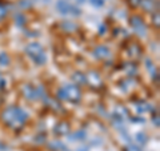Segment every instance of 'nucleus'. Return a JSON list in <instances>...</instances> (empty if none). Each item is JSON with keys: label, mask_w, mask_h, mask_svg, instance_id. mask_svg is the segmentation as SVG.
Returning a JSON list of instances; mask_svg holds the SVG:
<instances>
[{"label": "nucleus", "mask_w": 160, "mask_h": 151, "mask_svg": "<svg viewBox=\"0 0 160 151\" xmlns=\"http://www.w3.org/2000/svg\"><path fill=\"white\" fill-rule=\"evenodd\" d=\"M20 4H22L23 7H31V3H29V2H24V0H22Z\"/></svg>", "instance_id": "412c9836"}, {"label": "nucleus", "mask_w": 160, "mask_h": 151, "mask_svg": "<svg viewBox=\"0 0 160 151\" xmlns=\"http://www.w3.org/2000/svg\"><path fill=\"white\" fill-rule=\"evenodd\" d=\"M131 26L138 35H140V36H146V32H147L146 24H144L143 19L140 18L139 15H135V16L131 18Z\"/></svg>", "instance_id": "423d86ee"}, {"label": "nucleus", "mask_w": 160, "mask_h": 151, "mask_svg": "<svg viewBox=\"0 0 160 151\" xmlns=\"http://www.w3.org/2000/svg\"><path fill=\"white\" fill-rule=\"evenodd\" d=\"M9 63H11V59H9L8 55H7L6 52H2V54H0V66L6 67V66H8Z\"/></svg>", "instance_id": "ddd939ff"}, {"label": "nucleus", "mask_w": 160, "mask_h": 151, "mask_svg": "<svg viewBox=\"0 0 160 151\" xmlns=\"http://www.w3.org/2000/svg\"><path fill=\"white\" fill-rule=\"evenodd\" d=\"M68 131H69V126L64 122L59 123L56 127H55V134H58V135H66V134H68Z\"/></svg>", "instance_id": "9d476101"}, {"label": "nucleus", "mask_w": 160, "mask_h": 151, "mask_svg": "<svg viewBox=\"0 0 160 151\" xmlns=\"http://www.w3.org/2000/svg\"><path fill=\"white\" fill-rule=\"evenodd\" d=\"M86 78H87V82L91 83V86H93V87L102 86V78H100V75L98 72H89L88 75H86Z\"/></svg>", "instance_id": "6e6552de"}, {"label": "nucleus", "mask_w": 160, "mask_h": 151, "mask_svg": "<svg viewBox=\"0 0 160 151\" xmlns=\"http://www.w3.org/2000/svg\"><path fill=\"white\" fill-rule=\"evenodd\" d=\"M15 20H16V23L19 24V26H23V24H24V20H26V18H24L23 15L18 13L16 16H15Z\"/></svg>", "instance_id": "dca6fc26"}, {"label": "nucleus", "mask_w": 160, "mask_h": 151, "mask_svg": "<svg viewBox=\"0 0 160 151\" xmlns=\"http://www.w3.org/2000/svg\"><path fill=\"white\" fill-rule=\"evenodd\" d=\"M6 13H7V8L4 7V6H2V4H0V19H2Z\"/></svg>", "instance_id": "a211bd4d"}, {"label": "nucleus", "mask_w": 160, "mask_h": 151, "mask_svg": "<svg viewBox=\"0 0 160 151\" xmlns=\"http://www.w3.org/2000/svg\"><path fill=\"white\" fill-rule=\"evenodd\" d=\"M23 95L28 100H36L38 98H43V88L32 87L31 84L23 86Z\"/></svg>", "instance_id": "39448f33"}, {"label": "nucleus", "mask_w": 160, "mask_h": 151, "mask_svg": "<svg viewBox=\"0 0 160 151\" xmlns=\"http://www.w3.org/2000/svg\"><path fill=\"white\" fill-rule=\"evenodd\" d=\"M128 151H140L136 146H129V148H128Z\"/></svg>", "instance_id": "4be33fe9"}, {"label": "nucleus", "mask_w": 160, "mask_h": 151, "mask_svg": "<svg viewBox=\"0 0 160 151\" xmlns=\"http://www.w3.org/2000/svg\"><path fill=\"white\" fill-rule=\"evenodd\" d=\"M78 2H80V3H83V2H84V0H78Z\"/></svg>", "instance_id": "393cba45"}, {"label": "nucleus", "mask_w": 160, "mask_h": 151, "mask_svg": "<svg viewBox=\"0 0 160 151\" xmlns=\"http://www.w3.org/2000/svg\"><path fill=\"white\" fill-rule=\"evenodd\" d=\"M63 27H66L67 29H69V31H72V29L76 28V26H75V24L69 23V22H64V23H63Z\"/></svg>", "instance_id": "f3484780"}, {"label": "nucleus", "mask_w": 160, "mask_h": 151, "mask_svg": "<svg viewBox=\"0 0 160 151\" xmlns=\"http://www.w3.org/2000/svg\"><path fill=\"white\" fill-rule=\"evenodd\" d=\"M93 55L98 59L104 60V59H108L109 56H111V49H109L108 47H106V46H98L93 49Z\"/></svg>", "instance_id": "0eeeda50"}, {"label": "nucleus", "mask_w": 160, "mask_h": 151, "mask_svg": "<svg viewBox=\"0 0 160 151\" xmlns=\"http://www.w3.org/2000/svg\"><path fill=\"white\" fill-rule=\"evenodd\" d=\"M6 87V79H4L3 76H0V90Z\"/></svg>", "instance_id": "6ab92c4d"}, {"label": "nucleus", "mask_w": 160, "mask_h": 151, "mask_svg": "<svg viewBox=\"0 0 160 151\" xmlns=\"http://www.w3.org/2000/svg\"><path fill=\"white\" fill-rule=\"evenodd\" d=\"M135 138H136L138 142H139V143H142V144L147 142V135H144L143 133H139V134H136V137H135Z\"/></svg>", "instance_id": "2eb2a0df"}, {"label": "nucleus", "mask_w": 160, "mask_h": 151, "mask_svg": "<svg viewBox=\"0 0 160 151\" xmlns=\"http://www.w3.org/2000/svg\"><path fill=\"white\" fill-rule=\"evenodd\" d=\"M86 139V131H76V133H73V134H71L69 135V140H71V142H75V140H84Z\"/></svg>", "instance_id": "9b49d317"}, {"label": "nucleus", "mask_w": 160, "mask_h": 151, "mask_svg": "<svg viewBox=\"0 0 160 151\" xmlns=\"http://www.w3.org/2000/svg\"><path fill=\"white\" fill-rule=\"evenodd\" d=\"M2 119L7 126H9L12 128H16L27 122L28 114L20 107L12 106V107H8L2 112Z\"/></svg>", "instance_id": "f257e3e1"}, {"label": "nucleus", "mask_w": 160, "mask_h": 151, "mask_svg": "<svg viewBox=\"0 0 160 151\" xmlns=\"http://www.w3.org/2000/svg\"><path fill=\"white\" fill-rule=\"evenodd\" d=\"M139 4H142L143 9L147 11V12H153L155 8H156V6H158L156 0H140Z\"/></svg>", "instance_id": "1a4fd4ad"}, {"label": "nucleus", "mask_w": 160, "mask_h": 151, "mask_svg": "<svg viewBox=\"0 0 160 151\" xmlns=\"http://www.w3.org/2000/svg\"><path fill=\"white\" fill-rule=\"evenodd\" d=\"M24 51H26V54L33 60L35 64H38V66H42V64L46 63L47 56H46V54H44V48L40 43L33 42V43L27 44L26 48H24Z\"/></svg>", "instance_id": "f03ea898"}, {"label": "nucleus", "mask_w": 160, "mask_h": 151, "mask_svg": "<svg viewBox=\"0 0 160 151\" xmlns=\"http://www.w3.org/2000/svg\"><path fill=\"white\" fill-rule=\"evenodd\" d=\"M78 151H88L87 147H82V148H78Z\"/></svg>", "instance_id": "b1692460"}, {"label": "nucleus", "mask_w": 160, "mask_h": 151, "mask_svg": "<svg viewBox=\"0 0 160 151\" xmlns=\"http://www.w3.org/2000/svg\"><path fill=\"white\" fill-rule=\"evenodd\" d=\"M152 122H153L155 124H156V127H159V119H158V117H155V118L152 119Z\"/></svg>", "instance_id": "5701e85b"}, {"label": "nucleus", "mask_w": 160, "mask_h": 151, "mask_svg": "<svg viewBox=\"0 0 160 151\" xmlns=\"http://www.w3.org/2000/svg\"><path fill=\"white\" fill-rule=\"evenodd\" d=\"M89 2V4L91 6H93V7H96V8H102L103 6H104V0H88Z\"/></svg>", "instance_id": "4468645a"}, {"label": "nucleus", "mask_w": 160, "mask_h": 151, "mask_svg": "<svg viewBox=\"0 0 160 151\" xmlns=\"http://www.w3.org/2000/svg\"><path fill=\"white\" fill-rule=\"evenodd\" d=\"M72 79H73L78 84H86V83H87L86 75L82 74V72H75V74L72 75Z\"/></svg>", "instance_id": "f8f14e48"}, {"label": "nucleus", "mask_w": 160, "mask_h": 151, "mask_svg": "<svg viewBox=\"0 0 160 151\" xmlns=\"http://www.w3.org/2000/svg\"><path fill=\"white\" fill-rule=\"evenodd\" d=\"M58 98L62 100H71V102H79L82 99V91L75 84H66L64 87L58 90Z\"/></svg>", "instance_id": "7ed1b4c3"}, {"label": "nucleus", "mask_w": 160, "mask_h": 151, "mask_svg": "<svg viewBox=\"0 0 160 151\" xmlns=\"http://www.w3.org/2000/svg\"><path fill=\"white\" fill-rule=\"evenodd\" d=\"M55 7H56L60 15H69V16H80L82 15V9L67 2V0H58Z\"/></svg>", "instance_id": "20e7f679"}, {"label": "nucleus", "mask_w": 160, "mask_h": 151, "mask_svg": "<svg viewBox=\"0 0 160 151\" xmlns=\"http://www.w3.org/2000/svg\"><path fill=\"white\" fill-rule=\"evenodd\" d=\"M128 2H129V4H131V6H133V7H136V6H139L140 0H128Z\"/></svg>", "instance_id": "aec40b11"}]
</instances>
